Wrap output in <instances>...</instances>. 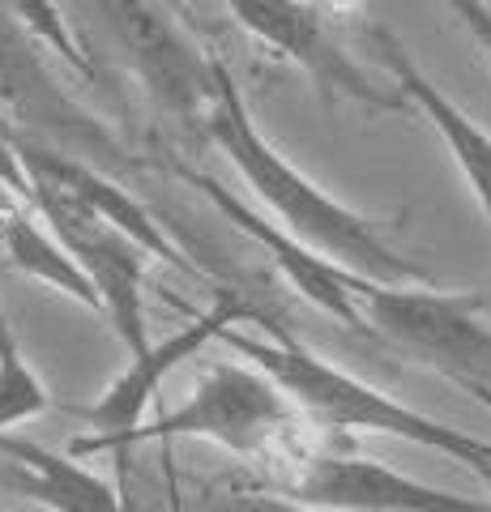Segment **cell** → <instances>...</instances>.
Returning <instances> with one entry per match:
<instances>
[{"label":"cell","instance_id":"obj_8","mask_svg":"<svg viewBox=\"0 0 491 512\" xmlns=\"http://www.w3.org/2000/svg\"><path fill=\"white\" fill-rule=\"evenodd\" d=\"M103 22L120 43L129 69L146 94L176 111V116H205L218 94V60L201 56V47L171 22L167 5L158 0H99Z\"/></svg>","mask_w":491,"mask_h":512},{"label":"cell","instance_id":"obj_18","mask_svg":"<svg viewBox=\"0 0 491 512\" xmlns=\"http://www.w3.org/2000/svg\"><path fill=\"white\" fill-rule=\"evenodd\" d=\"M470 474H474V478H479V483L487 487V500H491V453H487L483 461H474V466H470Z\"/></svg>","mask_w":491,"mask_h":512},{"label":"cell","instance_id":"obj_3","mask_svg":"<svg viewBox=\"0 0 491 512\" xmlns=\"http://www.w3.org/2000/svg\"><path fill=\"white\" fill-rule=\"evenodd\" d=\"M299 423L304 414L257 363H210L176 410L124 436L116 453L154 440H210L235 457H269L295 436Z\"/></svg>","mask_w":491,"mask_h":512},{"label":"cell","instance_id":"obj_20","mask_svg":"<svg viewBox=\"0 0 491 512\" xmlns=\"http://www.w3.org/2000/svg\"><path fill=\"white\" fill-rule=\"evenodd\" d=\"M167 5H176V0H167Z\"/></svg>","mask_w":491,"mask_h":512},{"label":"cell","instance_id":"obj_6","mask_svg":"<svg viewBox=\"0 0 491 512\" xmlns=\"http://www.w3.org/2000/svg\"><path fill=\"white\" fill-rule=\"evenodd\" d=\"M248 320H257V312L235 295H223L210 312H201L197 320H188V325H180L176 333H167L163 342H150L141 355H129V363L120 367V376L82 410V419L94 431L82 440H73V457L116 453V444L124 436H133L137 427H146V414L154 406V393L163 389V380L171 372H180L188 359H197L210 342H223V333L231 325H248Z\"/></svg>","mask_w":491,"mask_h":512},{"label":"cell","instance_id":"obj_15","mask_svg":"<svg viewBox=\"0 0 491 512\" xmlns=\"http://www.w3.org/2000/svg\"><path fill=\"white\" fill-rule=\"evenodd\" d=\"M47 406H52L47 384L22 355L13 329L0 325V436L13 431L18 423H30V419H39V414H47Z\"/></svg>","mask_w":491,"mask_h":512},{"label":"cell","instance_id":"obj_1","mask_svg":"<svg viewBox=\"0 0 491 512\" xmlns=\"http://www.w3.org/2000/svg\"><path fill=\"white\" fill-rule=\"evenodd\" d=\"M205 133L223 158L244 175V184L274 210V218L299 235L304 244H312L321 256H329L334 265L351 269L355 278H368L380 286H419L432 282V274L410 261L406 252H398L385 239V231L376 227L368 214L351 210L346 201H338L334 192H325L321 184L304 175L274 141H269L257 116L244 99L240 82L231 77V69L218 60V94L214 107L205 111Z\"/></svg>","mask_w":491,"mask_h":512},{"label":"cell","instance_id":"obj_11","mask_svg":"<svg viewBox=\"0 0 491 512\" xmlns=\"http://www.w3.org/2000/svg\"><path fill=\"white\" fill-rule=\"evenodd\" d=\"M372 47H376V56L380 64L389 69L393 77V86H398V94L419 111V116L436 128V137L445 141V150L453 154V163L457 171H462V180L466 188L474 192V201H479V210L487 218V227H491V133L470 116V111H462L445 90H440L432 77H427L415 56L402 47V39L393 35V30L385 26H376L372 30Z\"/></svg>","mask_w":491,"mask_h":512},{"label":"cell","instance_id":"obj_2","mask_svg":"<svg viewBox=\"0 0 491 512\" xmlns=\"http://www.w3.org/2000/svg\"><path fill=\"white\" fill-rule=\"evenodd\" d=\"M252 325H257V333L231 325L223 333V342L235 355H244L248 363H257L261 372L274 376L278 389L291 397V406L304 414V423L321 431H346V436H389V440L427 448V453H440L449 461H462L466 470L491 453V440L470 436L462 427L440 423L432 414L398 402L393 393L321 359L299 338H291L282 325H274V320L257 316Z\"/></svg>","mask_w":491,"mask_h":512},{"label":"cell","instance_id":"obj_4","mask_svg":"<svg viewBox=\"0 0 491 512\" xmlns=\"http://www.w3.org/2000/svg\"><path fill=\"white\" fill-rule=\"evenodd\" d=\"M363 320L380 338L402 346L406 355L436 367L457 389L491 384V325L483 320V299L470 291L419 286H359Z\"/></svg>","mask_w":491,"mask_h":512},{"label":"cell","instance_id":"obj_10","mask_svg":"<svg viewBox=\"0 0 491 512\" xmlns=\"http://www.w3.org/2000/svg\"><path fill=\"white\" fill-rule=\"evenodd\" d=\"M184 180L193 184L201 197L231 222L235 231H244L252 244H257L269 261H274V269L287 278V286L299 299L312 303L316 312L334 316L338 325H346V329H368V320H363V303H359V286L368 278H355L351 269L334 265L329 256H321L312 244H304L299 235H291L282 222H265L257 210H248L240 197H231V192L218 184L214 175L184 167Z\"/></svg>","mask_w":491,"mask_h":512},{"label":"cell","instance_id":"obj_9","mask_svg":"<svg viewBox=\"0 0 491 512\" xmlns=\"http://www.w3.org/2000/svg\"><path fill=\"white\" fill-rule=\"evenodd\" d=\"M282 491L321 512H491V500L457 495L385 461L346 453L299 457Z\"/></svg>","mask_w":491,"mask_h":512},{"label":"cell","instance_id":"obj_19","mask_svg":"<svg viewBox=\"0 0 491 512\" xmlns=\"http://www.w3.org/2000/svg\"><path fill=\"white\" fill-rule=\"evenodd\" d=\"M483 5H487V9H491V0H483Z\"/></svg>","mask_w":491,"mask_h":512},{"label":"cell","instance_id":"obj_13","mask_svg":"<svg viewBox=\"0 0 491 512\" xmlns=\"http://www.w3.org/2000/svg\"><path fill=\"white\" fill-rule=\"evenodd\" d=\"M0 483L47 512H124L120 491L103 474L82 466L73 453H56L13 431L0 436Z\"/></svg>","mask_w":491,"mask_h":512},{"label":"cell","instance_id":"obj_17","mask_svg":"<svg viewBox=\"0 0 491 512\" xmlns=\"http://www.w3.org/2000/svg\"><path fill=\"white\" fill-rule=\"evenodd\" d=\"M0 188L18 205H30V197H35V180H30L22 158V137H13L5 124H0Z\"/></svg>","mask_w":491,"mask_h":512},{"label":"cell","instance_id":"obj_16","mask_svg":"<svg viewBox=\"0 0 491 512\" xmlns=\"http://www.w3.org/2000/svg\"><path fill=\"white\" fill-rule=\"evenodd\" d=\"M193 512H321L295 500L282 487H214L201 495Z\"/></svg>","mask_w":491,"mask_h":512},{"label":"cell","instance_id":"obj_12","mask_svg":"<svg viewBox=\"0 0 491 512\" xmlns=\"http://www.w3.org/2000/svg\"><path fill=\"white\" fill-rule=\"evenodd\" d=\"M22 158H26L30 180H47V184L65 188L69 197H77L82 205H90V210L99 214V218H107L116 231H124V235L133 239V244L146 248L154 261H167V265L184 269V274L201 278V269L188 261L176 239L163 231V222H158L141 201L129 197V188L112 184L107 175H99V171L86 167V163H77V158H69V154H56V150L39 146V141H22Z\"/></svg>","mask_w":491,"mask_h":512},{"label":"cell","instance_id":"obj_5","mask_svg":"<svg viewBox=\"0 0 491 512\" xmlns=\"http://www.w3.org/2000/svg\"><path fill=\"white\" fill-rule=\"evenodd\" d=\"M30 210H39V218L65 239V248L82 261L90 282L99 286L103 316L112 320L124 350L141 355L154 342L146 329V265L154 256L141 244H133L124 231H116L107 218H99L90 205H82L65 188L47 180H35Z\"/></svg>","mask_w":491,"mask_h":512},{"label":"cell","instance_id":"obj_14","mask_svg":"<svg viewBox=\"0 0 491 512\" xmlns=\"http://www.w3.org/2000/svg\"><path fill=\"white\" fill-rule=\"evenodd\" d=\"M0 248H5L9 265L18 269V274H26L30 282H43L47 291L82 303L90 312H103L99 286L90 282L82 261L65 248V239L39 218V210H30V205H9V210L0 214Z\"/></svg>","mask_w":491,"mask_h":512},{"label":"cell","instance_id":"obj_7","mask_svg":"<svg viewBox=\"0 0 491 512\" xmlns=\"http://www.w3.org/2000/svg\"><path fill=\"white\" fill-rule=\"evenodd\" d=\"M227 9L252 39L265 43L274 56L291 60L295 69H304L312 86L329 99H351L372 111L410 107L398 86L372 82V73L334 39L325 9L312 0H227Z\"/></svg>","mask_w":491,"mask_h":512}]
</instances>
